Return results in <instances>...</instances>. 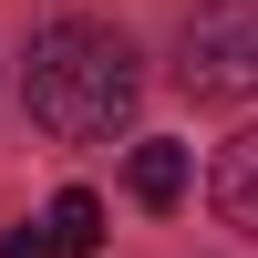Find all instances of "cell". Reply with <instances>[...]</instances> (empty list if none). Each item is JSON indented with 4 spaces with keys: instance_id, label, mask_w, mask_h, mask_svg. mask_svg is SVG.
<instances>
[{
    "instance_id": "1",
    "label": "cell",
    "mask_w": 258,
    "mask_h": 258,
    "mask_svg": "<svg viewBox=\"0 0 258 258\" xmlns=\"http://www.w3.org/2000/svg\"><path fill=\"white\" fill-rule=\"evenodd\" d=\"M135 93H145V62H135V41H124L114 21H41L31 52H21V103H31V124L62 135V145L114 135V124L135 114Z\"/></svg>"
},
{
    "instance_id": "2",
    "label": "cell",
    "mask_w": 258,
    "mask_h": 258,
    "mask_svg": "<svg viewBox=\"0 0 258 258\" xmlns=\"http://www.w3.org/2000/svg\"><path fill=\"white\" fill-rule=\"evenodd\" d=\"M176 83L197 103H248L258 93V0H207L176 41Z\"/></svg>"
},
{
    "instance_id": "3",
    "label": "cell",
    "mask_w": 258,
    "mask_h": 258,
    "mask_svg": "<svg viewBox=\"0 0 258 258\" xmlns=\"http://www.w3.org/2000/svg\"><path fill=\"white\" fill-rule=\"evenodd\" d=\"M217 217L238 227V238H258V124L227 135V155H217Z\"/></svg>"
},
{
    "instance_id": "4",
    "label": "cell",
    "mask_w": 258,
    "mask_h": 258,
    "mask_svg": "<svg viewBox=\"0 0 258 258\" xmlns=\"http://www.w3.org/2000/svg\"><path fill=\"white\" fill-rule=\"evenodd\" d=\"M41 227H52V258H93L103 248V197H93V186H62Z\"/></svg>"
},
{
    "instance_id": "5",
    "label": "cell",
    "mask_w": 258,
    "mask_h": 258,
    "mask_svg": "<svg viewBox=\"0 0 258 258\" xmlns=\"http://www.w3.org/2000/svg\"><path fill=\"white\" fill-rule=\"evenodd\" d=\"M124 186H135L145 207H176V197H186V145H165V135H155V145H135Z\"/></svg>"
},
{
    "instance_id": "6",
    "label": "cell",
    "mask_w": 258,
    "mask_h": 258,
    "mask_svg": "<svg viewBox=\"0 0 258 258\" xmlns=\"http://www.w3.org/2000/svg\"><path fill=\"white\" fill-rule=\"evenodd\" d=\"M0 258H52V227H31V217H21L11 238H0Z\"/></svg>"
}]
</instances>
